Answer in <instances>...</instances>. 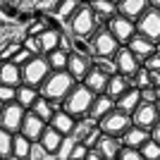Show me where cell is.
I'll return each instance as SVG.
<instances>
[{
	"mask_svg": "<svg viewBox=\"0 0 160 160\" xmlns=\"http://www.w3.org/2000/svg\"><path fill=\"white\" fill-rule=\"evenodd\" d=\"M74 146H77L74 136H65V139H62V146H60V151L55 153V160H69V155H72Z\"/></svg>",
	"mask_w": 160,
	"mask_h": 160,
	"instance_id": "obj_37",
	"label": "cell"
},
{
	"mask_svg": "<svg viewBox=\"0 0 160 160\" xmlns=\"http://www.w3.org/2000/svg\"><path fill=\"white\" fill-rule=\"evenodd\" d=\"M31 151H33V141H29L24 134H14L12 141V160H31Z\"/></svg>",
	"mask_w": 160,
	"mask_h": 160,
	"instance_id": "obj_26",
	"label": "cell"
},
{
	"mask_svg": "<svg viewBox=\"0 0 160 160\" xmlns=\"http://www.w3.org/2000/svg\"><path fill=\"white\" fill-rule=\"evenodd\" d=\"M158 53H160V41H158Z\"/></svg>",
	"mask_w": 160,
	"mask_h": 160,
	"instance_id": "obj_55",
	"label": "cell"
},
{
	"mask_svg": "<svg viewBox=\"0 0 160 160\" xmlns=\"http://www.w3.org/2000/svg\"><path fill=\"white\" fill-rule=\"evenodd\" d=\"M155 100H158V86H151V88L141 91V103H155Z\"/></svg>",
	"mask_w": 160,
	"mask_h": 160,
	"instance_id": "obj_46",
	"label": "cell"
},
{
	"mask_svg": "<svg viewBox=\"0 0 160 160\" xmlns=\"http://www.w3.org/2000/svg\"><path fill=\"white\" fill-rule=\"evenodd\" d=\"M50 74H53V69L48 65L46 55H36V58H31L27 65L22 67V79H24V84H29V86H33V88H41L43 81H46Z\"/></svg>",
	"mask_w": 160,
	"mask_h": 160,
	"instance_id": "obj_4",
	"label": "cell"
},
{
	"mask_svg": "<svg viewBox=\"0 0 160 160\" xmlns=\"http://www.w3.org/2000/svg\"><path fill=\"white\" fill-rule=\"evenodd\" d=\"M72 53L84 55V58H96L91 38H79V36H72Z\"/></svg>",
	"mask_w": 160,
	"mask_h": 160,
	"instance_id": "obj_33",
	"label": "cell"
},
{
	"mask_svg": "<svg viewBox=\"0 0 160 160\" xmlns=\"http://www.w3.org/2000/svg\"><path fill=\"white\" fill-rule=\"evenodd\" d=\"M46 122L41 120V117H36L33 112H27V117H24V122H22V129L19 134H24L29 141H33V143H38L41 136H43V132H46Z\"/></svg>",
	"mask_w": 160,
	"mask_h": 160,
	"instance_id": "obj_13",
	"label": "cell"
},
{
	"mask_svg": "<svg viewBox=\"0 0 160 160\" xmlns=\"http://www.w3.org/2000/svg\"><path fill=\"white\" fill-rule=\"evenodd\" d=\"M155 103H160V86H158V100H155Z\"/></svg>",
	"mask_w": 160,
	"mask_h": 160,
	"instance_id": "obj_52",
	"label": "cell"
},
{
	"mask_svg": "<svg viewBox=\"0 0 160 160\" xmlns=\"http://www.w3.org/2000/svg\"><path fill=\"white\" fill-rule=\"evenodd\" d=\"M31 58H36V55H31V53H29V50H24V48H22L19 53H17V55H14V58H12V62H14V65H17V67H24V65H27L29 60H31Z\"/></svg>",
	"mask_w": 160,
	"mask_h": 160,
	"instance_id": "obj_47",
	"label": "cell"
},
{
	"mask_svg": "<svg viewBox=\"0 0 160 160\" xmlns=\"http://www.w3.org/2000/svg\"><path fill=\"white\" fill-rule=\"evenodd\" d=\"M81 2H84V5H88V2H91V0H81Z\"/></svg>",
	"mask_w": 160,
	"mask_h": 160,
	"instance_id": "obj_53",
	"label": "cell"
},
{
	"mask_svg": "<svg viewBox=\"0 0 160 160\" xmlns=\"http://www.w3.org/2000/svg\"><path fill=\"white\" fill-rule=\"evenodd\" d=\"M93 69V58H84V55H77V53H69V65H67V72L74 77L77 84L86 79V74Z\"/></svg>",
	"mask_w": 160,
	"mask_h": 160,
	"instance_id": "obj_12",
	"label": "cell"
},
{
	"mask_svg": "<svg viewBox=\"0 0 160 160\" xmlns=\"http://www.w3.org/2000/svg\"><path fill=\"white\" fill-rule=\"evenodd\" d=\"M96 127H98V122H96V120H91V117H84V120H79V122H77V127H74V132H72L74 141L84 143V139H86V136H88L91 132H93Z\"/></svg>",
	"mask_w": 160,
	"mask_h": 160,
	"instance_id": "obj_32",
	"label": "cell"
},
{
	"mask_svg": "<svg viewBox=\"0 0 160 160\" xmlns=\"http://www.w3.org/2000/svg\"><path fill=\"white\" fill-rule=\"evenodd\" d=\"M151 7H155V10H160V0H151Z\"/></svg>",
	"mask_w": 160,
	"mask_h": 160,
	"instance_id": "obj_50",
	"label": "cell"
},
{
	"mask_svg": "<svg viewBox=\"0 0 160 160\" xmlns=\"http://www.w3.org/2000/svg\"><path fill=\"white\" fill-rule=\"evenodd\" d=\"M93 100H96V93H91L84 84H77V86H74V91L65 98L62 110H65V112H69L74 120L79 122V120H84V117H88Z\"/></svg>",
	"mask_w": 160,
	"mask_h": 160,
	"instance_id": "obj_2",
	"label": "cell"
},
{
	"mask_svg": "<svg viewBox=\"0 0 160 160\" xmlns=\"http://www.w3.org/2000/svg\"><path fill=\"white\" fill-rule=\"evenodd\" d=\"M100 27H105V24L96 17L91 5H81L79 10H77V14L69 19V33H72V36H79V38H93V33L98 31Z\"/></svg>",
	"mask_w": 160,
	"mask_h": 160,
	"instance_id": "obj_3",
	"label": "cell"
},
{
	"mask_svg": "<svg viewBox=\"0 0 160 160\" xmlns=\"http://www.w3.org/2000/svg\"><path fill=\"white\" fill-rule=\"evenodd\" d=\"M158 122H160V117H158V108H155V103H141V105L134 110V115H132V124H134V127L148 129V132H151Z\"/></svg>",
	"mask_w": 160,
	"mask_h": 160,
	"instance_id": "obj_11",
	"label": "cell"
},
{
	"mask_svg": "<svg viewBox=\"0 0 160 160\" xmlns=\"http://www.w3.org/2000/svg\"><path fill=\"white\" fill-rule=\"evenodd\" d=\"M81 84H84V86H86L91 93L100 96V93H105L108 84H110V74H105V72H100L98 67H93V69L86 74V79L81 81Z\"/></svg>",
	"mask_w": 160,
	"mask_h": 160,
	"instance_id": "obj_17",
	"label": "cell"
},
{
	"mask_svg": "<svg viewBox=\"0 0 160 160\" xmlns=\"http://www.w3.org/2000/svg\"><path fill=\"white\" fill-rule=\"evenodd\" d=\"M136 33L151 38L153 43H158L160 41V10L148 7L146 12L139 17V22H136Z\"/></svg>",
	"mask_w": 160,
	"mask_h": 160,
	"instance_id": "obj_7",
	"label": "cell"
},
{
	"mask_svg": "<svg viewBox=\"0 0 160 160\" xmlns=\"http://www.w3.org/2000/svg\"><path fill=\"white\" fill-rule=\"evenodd\" d=\"M62 139H65V136H62L60 132H55V129L48 124L38 143L43 146V151H46L48 155H53V158H55V153H58V151H60V146H62Z\"/></svg>",
	"mask_w": 160,
	"mask_h": 160,
	"instance_id": "obj_24",
	"label": "cell"
},
{
	"mask_svg": "<svg viewBox=\"0 0 160 160\" xmlns=\"http://www.w3.org/2000/svg\"><path fill=\"white\" fill-rule=\"evenodd\" d=\"M0 84L19 88L22 84H24V79H22V67H17L12 60L0 62Z\"/></svg>",
	"mask_w": 160,
	"mask_h": 160,
	"instance_id": "obj_18",
	"label": "cell"
},
{
	"mask_svg": "<svg viewBox=\"0 0 160 160\" xmlns=\"http://www.w3.org/2000/svg\"><path fill=\"white\" fill-rule=\"evenodd\" d=\"M122 139H115V136H108V134H103L100 136V141L96 143L93 151H98L100 155L105 160H117L120 158V151H122Z\"/></svg>",
	"mask_w": 160,
	"mask_h": 160,
	"instance_id": "obj_16",
	"label": "cell"
},
{
	"mask_svg": "<svg viewBox=\"0 0 160 160\" xmlns=\"http://www.w3.org/2000/svg\"><path fill=\"white\" fill-rule=\"evenodd\" d=\"M38 98H41V91L33 88V86H29V84H22V86L17 88V103H19L24 110H31L33 103Z\"/></svg>",
	"mask_w": 160,
	"mask_h": 160,
	"instance_id": "obj_28",
	"label": "cell"
},
{
	"mask_svg": "<svg viewBox=\"0 0 160 160\" xmlns=\"http://www.w3.org/2000/svg\"><path fill=\"white\" fill-rule=\"evenodd\" d=\"M139 151H141V155H143V160H160V143L153 141V139L146 141Z\"/></svg>",
	"mask_w": 160,
	"mask_h": 160,
	"instance_id": "obj_36",
	"label": "cell"
},
{
	"mask_svg": "<svg viewBox=\"0 0 160 160\" xmlns=\"http://www.w3.org/2000/svg\"><path fill=\"white\" fill-rule=\"evenodd\" d=\"M2 108H5V105H2V103H0V115H2Z\"/></svg>",
	"mask_w": 160,
	"mask_h": 160,
	"instance_id": "obj_54",
	"label": "cell"
},
{
	"mask_svg": "<svg viewBox=\"0 0 160 160\" xmlns=\"http://www.w3.org/2000/svg\"><path fill=\"white\" fill-rule=\"evenodd\" d=\"M27 112H29V110H24L19 103H10V105H5V108H2V115H0V127L5 129V132H10V134H17L22 129V122H24Z\"/></svg>",
	"mask_w": 160,
	"mask_h": 160,
	"instance_id": "obj_9",
	"label": "cell"
},
{
	"mask_svg": "<svg viewBox=\"0 0 160 160\" xmlns=\"http://www.w3.org/2000/svg\"><path fill=\"white\" fill-rule=\"evenodd\" d=\"M108 31L112 33L115 38L120 41V46H127L129 41L136 36V22L127 19V17H122V14H117V17H112V19L105 24Z\"/></svg>",
	"mask_w": 160,
	"mask_h": 160,
	"instance_id": "obj_8",
	"label": "cell"
},
{
	"mask_svg": "<svg viewBox=\"0 0 160 160\" xmlns=\"http://www.w3.org/2000/svg\"><path fill=\"white\" fill-rule=\"evenodd\" d=\"M155 108H158V117H160V103H155Z\"/></svg>",
	"mask_w": 160,
	"mask_h": 160,
	"instance_id": "obj_51",
	"label": "cell"
},
{
	"mask_svg": "<svg viewBox=\"0 0 160 160\" xmlns=\"http://www.w3.org/2000/svg\"><path fill=\"white\" fill-rule=\"evenodd\" d=\"M93 67H98L100 72H105V74H117V65H115L112 58H93Z\"/></svg>",
	"mask_w": 160,
	"mask_h": 160,
	"instance_id": "obj_38",
	"label": "cell"
},
{
	"mask_svg": "<svg viewBox=\"0 0 160 160\" xmlns=\"http://www.w3.org/2000/svg\"><path fill=\"white\" fill-rule=\"evenodd\" d=\"M29 112H33L36 117H41V120L46 122V124H50V120H53V115L58 112V110H55V105H53L48 98H43V96H41V98L33 103V108L29 110Z\"/></svg>",
	"mask_w": 160,
	"mask_h": 160,
	"instance_id": "obj_30",
	"label": "cell"
},
{
	"mask_svg": "<svg viewBox=\"0 0 160 160\" xmlns=\"http://www.w3.org/2000/svg\"><path fill=\"white\" fill-rule=\"evenodd\" d=\"M98 127H100V132L108 134V136L122 139V136H124V132L132 127V115L120 112V110H112L108 117H103V120L98 122Z\"/></svg>",
	"mask_w": 160,
	"mask_h": 160,
	"instance_id": "obj_5",
	"label": "cell"
},
{
	"mask_svg": "<svg viewBox=\"0 0 160 160\" xmlns=\"http://www.w3.org/2000/svg\"><path fill=\"white\" fill-rule=\"evenodd\" d=\"M62 33H65V29H60V27H48L46 31L41 33L38 41H41V48H43V55H50L53 50L60 48Z\"/></svg>",
	"mask_w": 160,
	"mask_h": 160,
	"instance_id": "obj_19",
	"label": "cell"
},
{
	"mask_svg": "<svg viewBox=\"0 0 160 160\" xmlns=\"http://www.w3.org/2000/svg\"><path fill=\"white\" fill-rule=\"evenodd\" d=\"M84 5L81 0H60L58 2V7H55V17H58V22H69L77 14V10Z\"/></svg>",
	"mask_w": 160,
	"mask_h": 160,
	"instance_id": "obj_29",
	"label": "cell"
},
{
	"mask_svg": "<svg viewBox=\"0 0 160 160\" xmlns=\"http://www.w3.org/2000/svg\"><path fill=\"white\" fill-rule=\"evenodd\" d=\"M151 86H153V77H151V72H148L146 67L141 65V69L134 74V79H132V88L143 91V88H151Z\"/></svg>",
	"mask_w": 160,
	"mask_h": 160,
	"instance_id": "obj_34",
	"label": "cell"
},
{
	"mask_svg": "<svg viewBox=\"0 0 160 160\" xmlns=\"http://www.w3.org/2000/svg\"><path fill=\"white\" fill-rule=\"evenodd\" d=\"M50 127H53L55 132H60L62 136H72L74 127H77V120H74L69 112H65V110H58V112L53 115V120H50Z\"/></svg>",
	"mask_w": 160,
	"mask_h": 160,
	"instance_id": "obj_22",
	"label": "cell"
},
{
	"mask_svg": "<svg viewBox=\"0 0 160 160\" xmlns=\"http://www.w3.org/2000/svg\"><path fill=\"white\" fill-rule=\"evenodd\" d=\"M112 2H120V0H112Z\"/></svg>",
	"mask_w": 160,
	"mask_h": 160,
	"instance_id": "obj_56",
	"label": "cell"
},
{
	"mask_svg": "<svg viewBox=\"0 0 160 160\" xmlns=\"http://www.w3.org/2000/svg\"><path fill=\"white\" fill-rule=\"evenodd\" d=\"M0 160H2V158H0Z\"/></svg>",
	"mask_w": 160,
	"mask_h": 160,
	"instance_id": "obj_57",
	"label": "cell"
},
{
	"mask_svg": "<svg viewBox=\"0 0 160 160\" xmlns=\"http://www.w3.org/2000/svg\"><path fill=\"white\" fill-rule=\"evenodd\" d=\"M0 103H2V105L17 103V88H14V86H5V84H0Z\"/></svg>",
	"mask_w": 160,
	"mask_h": 160,
	"instance_id": "obj_40",
	"label": "cell"
},
{
	"mask_svg": "<svg viewBox=\"0 0 160 160\" xmlns=\"http://www.w3.org/2000/svg\"><path fill=\"white\" fill-rule=\"evenodd\" d=\"M88 5L103 24H108L112 17H117V2H112V0H91Z\"/></svg>",
	"mask_w": 160,
	"mask_h": 160,
	"instance_id": "obj_25",
	"label": "cell"
},
{
	"mask_svg": "<svg viewBox=\"0 0 160 160\" xmlns=\"http://www.w3.org/2000/svg\"><path fill=\"white\" fill-rule=\"evenodd\" d=\"M112 60H115V65H117V74H124L127 79H134V74L141 69V60L129 50L127 46H122Z\"/></svg>",
	"mask_w": 160,
	"mask_h": 160,
	"instance_id": "obj_10",
	"label": "cell"
},
{
	"mask_svg": "<svg viewBox=\"0 0 160 160\" xmlns=\"http://www.w3.org/2000/svg\"><path fill=\"white\" fill-rule=\"evenodd\" d=\"M46 60H48V65H50L53 72H65L67 65H69V53L62 50V48H58V50H53L50 55H46Z\"/></svg>",
	"mask_w": 160,
	"mask_h": 160,
	"instance_id": "obj_31",
	"label": "cell"
},
{
	"mask_svg": "<svg viewBox=\"0 0 160 160\" xmlns=\"http://www.w3.org/2000/svg\"><path fill=\"white\" fill-rule=\"evenodd\" d=\"M127 48H129V50H132V53L141 60V65H143V60H148V58H151V55L158 50V43H153L151 38H146V36L136 33V36H134V38L127 43Z\"/></svg>",
	"mask_w": 160,
	"mask_h": 160,
	"instance_id": "obj_14",
	"label": "cell"
},
{
	"mask_svg": "<svg viewBox=\"0 0 160 160\" xmlns=\"http://www.w3.org/2000/svg\"><path fill=\"white\" fill-rule=\"evenodd\" d=\"M19 50H22V43H10L7 48H2V50H0V60H2V62L12 60V58L19 53Z\"/></svg>",
	"mask_w": 160,
	"mask_h": 160,
	"instance_id": "obj_41",
	"label": "cell"
},
{
	"mask_svg": "<svg viewBox=\"0 0 160 160\" xmlns=\"http://www.w3.org/2000/svg\"><path fill=\"white\" fill-rule=\"evenodd\" d=\"M117 160H143V155H141L139 148H127V146H124L120 151V158H117Z\"/></svg>",
	"mask_w": 160,
	"mask_h": 160,
	"instance_id": "obj_42",
	"label": "cell"
},
{
	"mask_svg": "<svg viewBox=\"0 0 160 160\" xmlns=\"http://www.w3.org/2000/svg\"><path fill=\"white\" fill-rule=\"evenodd\" d=\"M143 67H146L148 72H158L160 74V53H158V50H155L148 60H143Z\"/></svg>",
	"mask_w": 160,
	"mask_h": 160,
	"instance_id": "obj_43",
	"label": "cell"
},
{
	"mask_svg": "<svg viewBox=\"0 0 160 160\" xmlns=\"http://www.w3.org/2000/svg\"><path fill=\"white\" fill-rule=\"evenodd\" d=\"M22 48H24V50H29L31 55H43V48H41L38 36H24V41H22Z\"/></svg>",
	"mask_w": 160,
	"mask_h": 160,
	"instance_id": "obj_39",
	"label": "cell"
},
{
	"mask_svg": "<svg viewBox=\"0 0 160 160\" xmlns=\"http://www.w3.org/2000/svg\"><path fill=\"white\" fill-rule=\"evenodd\" d=\"M146 141H151V132L132 124V127L124 132V136H122V146H127V148H141Z\"/></svg>",
	"mask_w": 160,
	"mask_h": 160,
	"instance_id": "obj_21",
	"label": "cell"
},
{
	"mask_svg": "<svg viewBox=\"0 0 160 160\" xmlns=\"http://www.w3.org/2000/svg\"><path fill=\"white\" fill-rule=\"evenodd\" d=\"M148 7H151V0H120L117 2V14H122L132 22H139V17Z\"/></svg>",
	"mask_w": 160,
	"mask_h": 160,
	"instance_id": "obj_15",
	"label": "cell"
},
{
	"mask_svg": "<svg viewBox=\"0 0 160 160\" xmlns=\"http://www.w3.org/2000/svg\"><path fill=\"white\" fill-rule=\"evenodd\" d=\"M141 105V91L139 88H129L124 96L115 100V108L120 110V112H127V115H134V110Z\"/></svg>",
	"mask_w": 160,
	"mask_h": 160,
	"instance_id": "obj_23",
	"label": "cell"
},
{
	"mask_svg": "<svg viewBox=\"0 0 160 160\" xmlns=\"http://www.w3.org/2000/svg\"><path fill=\"white\" fill-rule=\"evenodd\" d=\"M132 88V79H127L124 74H112L110 77V84L105 88V96H110L112 100H117L120 96H124Z\"/></svg>",
	"mask_w": 160,
	"mask_h": 160,
	"instance_id": "obj_27",
	"label": "cell"
},
{
	"mask_svg": "<svg viewBox=\"0 0 160 160\" xmlns=\"http://www.w3.org/2000/svg\"><path fill=\"white\" fill-rule=\"evenodd\" d=\"M74 86H77L74 77L65 69V72H53L46 81H43V86H41L38 91H41V96L48 98L53 105H62L65 98L74 91Z\"/></svg>",
	"mask_w": 160,
	"mask_h": 160,
	"instance_id": "obj_1",
	"label": "cell"
},
{
	"mask_svg": "<svg viewBox=\"0 0 160 160\" xmlns=\"http://www.w3.org/2000/svg\"><path fill=\"white\" fill-rule=\"evenodd\" d=\"M112 110H117V108H115V100L110 98V96L100 93V96H96V100H93V105H91V112H88V117H91V120H96V122H100L103 117H108V115L112 112Z\"/></svg>",
	"mask_w": 160,
	"mask_h": 160,
	"instance_id": "obj_20",
	"label": "cell"
},
{
	"mask_svg": "<svg viewBox=\"0 0 160 160\" xmlns=\"http://www.w3.org/2000/svg\"><path fill=\"white\" fill-rule=\"evenodd\" d=\"M88 151H91V148H86L84 143H79V141H77V146H74V151H72V155H69V160H86Z\"/></svg>",
	"mask_w": 160,
	"mask_h": 160,
	"instance_id": "obj_45",
	"label": "cell"
},
{
	"mask_svg": "<svg viewBox=\"0 0 160 160\" xmlns=\"http://www.w3.org/2000/svg\"><path fill=\"white\" fill-rule=\"evenodd\" d=\"M151 139H153V141H158V143H160V122L155 124L153 129H151Z\"/></svg>",
	"mask_w": 160,
	"mask_h": 160,
	"instance_id": "obj_48",
	"label": "cell"
},
{
	"mask_svg": "<svg viewBox=\"0 0 160 160\" xmlns=\"http://www.w3.org/2000/svg\"><path fill=\"white\" fill-rule=\"evenodd\" d=\"M100 136H103V132H100V127H96L93 132H91V134H88V136H86V139H84V146L93 151V148H96V143H98V141H100Z\"/></svg>",
	"mask_w": 160,
	"mask_h": 160,
	"instance_id": "obj_44",
	"label": "cell"
},
{
	"mask_svg": "<svg viewBox=\"0 0 160 160\" xmlns=\"http://www.w3.org/2000/svg\"><path fill=\"white\" fill-rule=\"evenodd\" d=\"M86 160H105L103 155L98 153V151H88V155H86Z\"/></svg>",
	"mask_w": 160,
	"mask_h": 160,
	"instance_id": "obj_49",
	"label": "cell"
},
{
	"mask_svg": "<svg viewBox=\"0 0 160 160\" xmlns=\"http://www.w3.org/2000/svg\"><path fill=\"white\" fill-rule=\"evenodd\" d=\"M12 141H14V134L5 132L0 127V158L2 160H12Z\"/></svg>",
	"mask_w": 160,
	"mask_h": 160,
	"instance_id": "obj_35",
	"label": "cell"
},
{
	"mask_svg": "<svg viewBox=\"0 0 160 160\" xmlns=\"http://www.w3.org/2000/svg\"><path fill=\"white\" fill-rule=\"evenodd\" d=\"M91 43H93V53H96V58H115V55H117V50L122 48V46H120V41H117L112 33L108 31V27H100L98 31L93 33Z\"/></svg>",
	"mask_w": 160,
	"mask_h": 160,
	"instance_id": "obj_6",
	"label": "cell"
}]
</instances>
